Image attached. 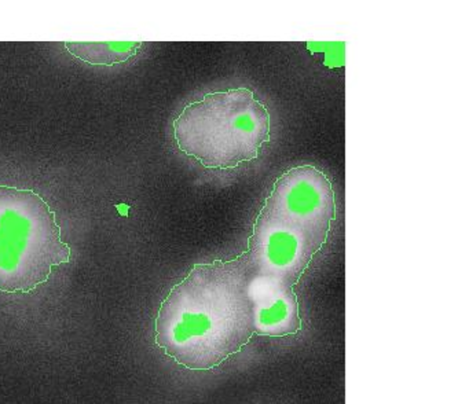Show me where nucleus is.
Listing matches in <instances>:
<instances>
[{
  "mask_svg": "<svg viewBox=\"0 0 458 404\" xmlns=\"http://www.w3.org/2000/svg\"><path fill=\"white\" fill-rule=\"evenodd\" d=\"M250 271L242 256L196 265L156 316V344L185 369L209 372L250 341Z\"/></svg>",
  "mask_w": 458,
  "mask_h": 404,
  "instance_id": "nucleus-1",
  "label": "nucleus"
},
{
  "mask_svg": "<svg viewBox=\"0 0 458 404\" xmlns=\"http://www.w3.org/2000/svg\"><path fill=\"white\" fill-rule=\"evenodd\" d=\"M267 106L248 88L207 94L174 120L181 152L208 170H232L256 160L270 140Z\"/></svg>",
  "mask_w": 458,
  "mask_h": 404,
  "instance_id": "nucleus-2",
  "label": "nucleus"
},
{
  "mask_svg": "<svg viewBox=\"0 0 458 404\" xmlns=\"http://www.w3.org/2000/svg\"><path fill=\"white\" fill-rule=\"evenodd\" d=\"M71 260L57 217L30 189L0 186V291L30 293Z\"/></svg>",
  "mask_w": 458,
  "mask_h": 404,
  "instance_id": "nucleus-3",
  "label": "nucleus"
},
{
  "mask_svg": "<svg viewBox=\"0 0 458 404\" xmlns=\"http://www.w3.org/2000/svg\"><path fill=\"white\" fill-rule=\"evenodd\" d=\"M262 209L291 229L327 242L336 220V196L321 170L299 165L276 181Z\"/></svg>",
  "mask_w": 458,
  "mask_h": 404,
  "instance_id": "nucleus-4",
  "label": "nucleus"
},
{
  "mask_svg": "<svg viewBox=\"0 0 458 404\" xmlns=\"http://www.w3.org/2000/svg\"><path fill=\"white\" fill-rule=\"evenodd\" d=\"M324 245L260 209L248 240V250L242 256L250 275L276 278L295 286Z\"/></svg>",
  "mask_w": 458,
  "mask_h": 404,
  "instance_id": "nucleus-5",
  "label": "nucleus"
},
{
  "mask_svg": "<svg viewBox=\"0 0 458 404\" xmlns=\"http://www.w3.org/2000/svg\"><path fill=\"white\" fill-rule=\"evenodd\" d=\"M248 298L252 304L253 332L259 336L286 337L301 329L293 286L263 275H250Z\"/></svg>",
  "mask_w": 458,
  "mask_h": 404,
  "instance_id": "nucleus-6",
  "label": "nucleus"
},
{
  "mask_svg": "<svg viewBox=\"0 0 458 404\" xmlns=\"http://www.w3.org/2000/svg\"><path fill=\"white\" fill-rule=\"evenodd\" d=\"M140 42H66L65 48L73 57L89 65L112 66L127 63L140 53Z\"/></svg>",
  "mask_w": 458,
  "mask_h": 404,
  "instance_id": "nucleus-7",
  "label": "nucleus"
},
{
  "mask_svg": "<svg viewBox=\"0 0 458 404\" xmlns=\"http://www.w3.org/2000/svg\"><path fill=\"white\" fill-rule=\"evenodd\" d=\"M307 48L313 51V53L324 51L325 65L329 66V68H340V66H344V43L310 42L307 43Z\"/></svg>",
  "mask_w": 458,
  "mask_h": 404,
  "instance_id": "nucleus-8",
  "label": "nucleus"
}]
</instances>
